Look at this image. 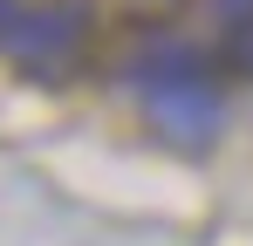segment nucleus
Wrapping results in <instances>:
<instances>
[{
    "label": "nucleus",
    "mask_w": 253,
    "mask_h": 246,
    "mask_svg": "<svg viewBox=\"0 0 253 246\" xmlns=\"http://www.w3.org/2000/svg\"><path fill=\"white\" fill-rule=\"evenodd\" d=\"M89 41L83 7H55V0H0V55H14L21 69H76Z\"/></svg>",
    "instance_id": "obj_2"
},
{
    "label": "nucleus",
    "mask_w": 253,
    "mask_h": 246,
    "mask_svg": "<svg viewBox=\"0 0 253 246\" xmlns=\"http://www.w3.org/2000/svg\"><path fill=\"white\" fill-rule=\"evenodd\" d=\"M130 82H137V96H144V110L165 123L171 137H185V144H212L219 130H226V96H219V76H212V62L199 48H144L137 62H130Z\"/></svg>",
    "instance_id": "obj_1"
}]
</instances>
